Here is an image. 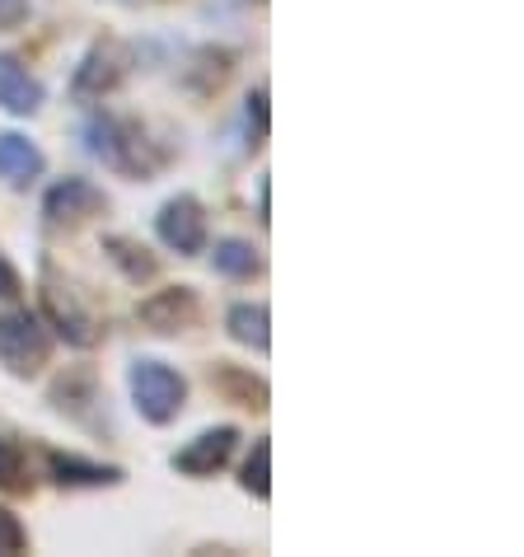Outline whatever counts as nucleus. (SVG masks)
Segmentation results:
<instances>
[{"label":"nucleus","instance_id":"1","mask_svg":"<svg viewBox=\"0 0 524 557\" xmlns=\"http://www.w3.org/2000/svg\"><path fill=\"white\" fill-rule=\"evenodd\" d=\"M85 141L95 160H103L108 169H117L127 178H150L164 164V150H155V141H146L141 122L132 117H95L85 127Z\"/></svg>","mask_w":524,"mask_h":557},{"label":"nucleus","instance_id":"2","mask_svg":"<svg viewBox=\"0 0 524 557\" xmlns=\"http://www.w3.org/2000/svg\"><path fill=\"white\" fill-rule=\"evenodd\" d=\"M127 384H132L136 412H141L146 422H155V426L174 422V417L183 412V404H188V380H183L174 366H164V361H136Z\"/></svg>","mask_w":524,"mask_h":557},{"label":"nucleus","instance_id":"3","mask_svg":"<svg viewBox=\"0 0 524 557\" xmlns=\"http://www.w3.org/2000/svg\"><path fill=\"white\" fill-rule=\"evenodd\" d=\"M48 356H52V337L28 309L0 319V361H5L14 375H38V370L48 366Z\"/></svg>","mask_w":524,"mask_h":557},{"label":"nucleus","instance_id":"4","mask_svg":"<svg viewBox=\"0 0 524 557\" xmlns=\"http://www.w3.org/2000/svg\"><path fill=\"white\" fill-rule=\"evenodd\" d=\"M132 66V52L122 48V42H95V48L85 52L80 61V71H75V81H71V95L75 99H103V95H113V89L122 85V75H127Z\"/></svg>","mask_w":524,"mask_h":557},{"label":"nucleus","instance_id":"5","mask_svg":"<svg viewBox=\"0 0 524 557\" xmlns=\"http://www.w3.org/2000/svg\"><path fill=\"white\" fill-rule=\"evenodd\" d=\"M155 230H160V239L169 244L174 253H202L207 249V211L197 197H169V202L160 207L155 215Z\"/></svg>","mask_w":524,"mask_h":557},{"label":"nucleus","instance_id":"6","mask_svg":"<svg viewBox=\"0 0 524 557\" xmlns=\"http://www.w3.org/2000/svg\"><path fill=\"white\" fill-rule=\"evenodd\" d=\"M103 211V193L89 178H61L57 188L42 197V215H48L52 230H75L85 221H95Z\"/></svg>","mask_w":524,"mask_h":557},{"label":"nucleus","instance_id":"7","mask_svg":"<svg viewBox=\"0 0 524 557\" xmlns=\"http://www.w3.org/2000/svg\"><path fill=\"white\" fill-rule=\"evenodd\" d=\"M136 319H141L150 333H188L192 323L202 319V300H197L192 286H164L150 300H141Z\"/></svg>","mask_w":524,"mask_h":557},{"label":"nucleus","instance_id":"8","mask_svg":"<svg viewBox=\"0 0 524 557\" xmlns=\"http://www.w3.org/2000/svg\"><path fill=\"white\" fill-rule=\"evenodd\" d=\"M42 314H48L52 329L66 337L71 347H95L99 343V329H95V319L80 309V300L71 296V290H61V286H42Z\"/></svg>","mask_w":524,"mask_h":557},{"label":"nucleus","instance_id":"9","mask_svg":"<svg viewBox=\"0 0 524 557\" xmlns=\"http://www.w3.org/2000/svg\"><path fill=\"white\" fill-rule=\"evenodd\" d=\"M235 445H239L235 426H211V431H202V436L188 445V450L174 455V469L188 473V478H211L215 469H225V459L235 455Z\"/></svg>","mask_w":524,"mask_h":557},{"label":"nucleus","instance_id":"10","mask_svg":"<svg viewBox=\"0 0 524 557\" xmlns=\"http://www.w3.org/2000/svg\"><path fill=\"white\" fill-rule=\"evenodd\" d=\"M0 108L14 117H28L42 108V85L14 57H0Z\"/></svg>","mask_w":524,"mask_h":557},{"label":"nucleus","instance_id":"11","mask_svg":"<svg viewBox=\"0 0 524 557\" xmlns=\"http://www.w3.org/2000/svg\"><path fill=\"white\" fill-rule=\"evenodd\" d=\"M38 174H42V150L20 132H0V178L24 188V183H34Z\"/></svg>","mask_w":524,"mask_h":557},{"label":"nucleus","instance_id":"12","mask_svg":"<svg viewBox=\"0 0 524 557\" xmlns=\"http://www.w3.org/2000/svg\"><path fill=\"white\" fill-rule=\"evenodd\" d=\"M211 384H215V394H225L229 404H239V408H253V412L267 408V384H262L258 375H249L244 366L215 361L211 366Z\"/></svg>","mask_w":524,"mask_h":557},{"label":"nucleus","instance_id":"13","mask_svg":"<svg viewBox=\"0 0 524 557\" xmlns=\"http://www.w3.org/2000/svg\"><path fill=\"white\" fill-rule=\"evenodd\" d=\"M52 473L61 487H113L122 483V469L113 463H89V459H75V455H48Z\"/></svg>","mask_w":524,"mask_h":557},{"label":"nucleus","instance_id":"14","mask_svg":"<svg viewBox=\"0 0 524 557\" xmlns=\"http://www.w3.org/2000/svg\"><path fill=\"white\" fill-rule=\"evenodd\" d=\"M267 305H235L229 309V319H225V329H229V337H235L239 347H253V351H267L272 347V333H267Z\"/></svg>","mask_w":524,"mask_h":557},{"label":"nucleus","instance_id":"15","mask_svg":"<svg viewBox=\"0 0 524 557\" xmlns=\"http://www.w3.org/2000/svg\"><path fill=\"white\" fill-rule=\"evenodd\" d=\"M103 253L117 262L122 268V276H127V282H150V276H155V258H150V249L146 244H136V239H122V235H108L103 239Z\"/></svg>","mask_w":524,"mask_h":557},{"label":"nucleus","instance_id":"16","mask_svg":"<svg viewBox=\"0 0 524 557\" xmlns=\"http://www.w3.org/2000/svg\"><path fill=\"white\" fill-rule=\"evenodd\" d=\"M229 71H235V52H225V48H202V52L192 57L188 85L197 89V95H215V89L229 81Z\"/></svg>","mask_w":524,"mask_h":557},{"label":"nucleus","instance_id":"17","mask_svg":"<svg viewBox=\"0 0 524 557\" xmlns=\"http://www.w3.org/2000/svg\"><path fill=\"white\" fill-rule=\"evenodd\" d=\"M215 272L235 276V282H249V276L262 272V258H258L253 244H244V239H221V244H215Z\"/></svg>","mask_w":524,"mask_h":557},{"label":"nucleus","instance_id":"18","mask_svg":"<svg viewBox=\"0 0 524 557\" xmlns=\"http://www.w3.org/2000/svg\"><path fill=\"white\" fill-rule=\"evenodd\" d=\"M239 483H244V492H253V497H262V502L272 497V445H267V436L253 445V455H249V463H244Z\"/></svg>","mask_w":524,"mask_h":557},{"label":"nucleus","instance_id":"19","mask_svg":"<svg viewBox=\"0 0 524 557\" xmlns=\"http://www.w3.org/2000/svg\"><path fill=\"white\" fill-rule=\"evenodd\" d=\"M0 487L5 492H24V455H20V445L0 436Z\"/></svg>","mask_w":524,"mask_h":557},{"label":"nucleus","instance_id":"20","mask_svg":"<svg viewBox=\"0 0 524 557\" xmlns=\"http://www.w3.org/2000/svg\"><path fill=\"white\" fill-rule=\"evenodd\" d=\"M24 548H28V534H24L20 516L0 506V557H14V553H24Z\"/></svg>","mask_w":524,"mask_h":557},{"label":"nucleus","instance_id":"21","mask_svg":"<svg viewBox=\"0 0 524 557\" xmlns=\"http://www.w3.org/2000/svg\"><path fill=\"white\" fill-rule=\"evenodd\" d=\"M249 127L253 136H267V89H253L249 95Z\"/></svg>","mask_w":524,"mask_h":557},{"label":"nucleus","instance_id":"22","mask_svg":"<svg viewBox=\"0 0 524 557\" xmlns=\"http://www.w3.org/2000/svg\"><path fill=\"white\" fill-rule=\"evenodd\" d=\"M20 290H24V286H20V272H14L10 262L0 258V300H14V296H20Z\"/></svg>","mask_w":524,"mask_h":557},{"label":"nucleus","instance_id":"23","mask_svg":"<svg viewBox=\"0 0 524 557\" xmlns=\"http://www.w3.org/2000/svg\"><path fill=\"white\" fill-rule=\"evenodd\" d=\"M28 14V5L24 0H0V28H10V24H20Z\"/></svg>","mask_w":524,"mask_h":557}]
</instances>
